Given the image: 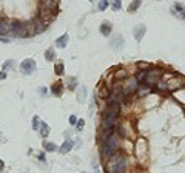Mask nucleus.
Returning a JSON list of instances; mask_svg holds the SVG:
<instances>
[{"label":"nucleus","instance_id":"1","mask_svg":"<svg viewBox=\"0 0 185 173\" xmlns=\"http://www.w3.org/2000/svg\"><path fill=\"white\" fill-rule=\"evenodd\" d=\"M117 145H119V138H117V135H110V138L103 142L102 156H103V158H111V156L117 152Z\"/></svg>","mask_w":185,"mask_h":173},{"label":"nucleus","instance_id":"2","mask_svg":"<svg viewBox=\"0 0 185 173\" xmlns=\"http://www.w3.org/2000/svg\"><path fill=\"white\" fill-rule=\"evenodd\" d=\"M161 79V71L159 70H148L147 74H145V79H143V84L145 85H154L159 82Z\"/></svg>","mask_w":185,"mask_h":173},{"label":"nucleus","instance_id":"3","mask_svg":"<svg viewBox=\"0 0 185 173\" xmlns=\"http://www.w3.org/2000/svg\"><path fill=\"white\" fill-rule=\"evenodd\" d=\"M9 33H11L12 36L25 37L26 34H28V30H26V25H23V23H20V22H14V23H11Z\"/></svg>","mask_w":185,"mask_h":173},{"label":"nucleus","instance_id":"4","mask_svg":"<svg viewBox=\"0 0 185 173\" xmlns=\"http://www.w3.org/2000/svg\"><path fill=\"white\" fill-rule=\"evenodd\" d=\"M20 70H22V73L23 74H33L34 71H36V62H34V59H25L22 63H20Z\"/></svg>","mask_w":185,"mask_h":173},{"label":"nucleus","instance_id":"5","mask_svg":"<svg viewBox=\"0 0 185 173\" xmlns=\"http://www.w3.org/2000/svg\"><path fill=\"white\" fill-rule=\"evenodd\" d=\"M136 90H137V79L136 77H130L127 85L124 87V96H131Z\"/></svg>","mask_w":185,"mask_h":173},{"label":"nucleus","instance_id":"6","mask_svg":"<svg viewBox=\"0 0 185 173\" xmlns=\"http://www.w3.org/2000/svg\"><path fill=\"white\" fill-rule=\"evenodd\" d=\"M125 159L122 156H119L116 161H113V165H111V173H124L125 171Z\"/></svg>","mask_w":185,"mask_h":173},{"label":"nucleus","instance_id":"7","mask_svg":"<svg viewBox=\"0 0 185 173\" xmlns=\"http://www.w3.org/2000/svg\"><path fill=\"white\" fill-rule=\"evenodd\" d=\"M119 111H121V105L117 102H108L103 116H119Z\"/></svg>","mask_w":185,"mask_h":173},{"label":"nucleus","instance_id":"8","mask_svg":"<svg viewBox=\"0 0 185 173\" xmlns=\"http://www.w3.org/2000/svg\"><path fill=\"white\" fill-rule=\"evenodd\" d=\"M117 124V116H103L102 128H113Z\"/></svg>","mask_w":185,"mask_h":173},{"label":"nucleus","instance_id":"9","mask_svg":"<svg viewBox=\"0 0 185 173\" xmlns=\"http://www.w3.org/2000/svg\"><path fill=\"white\" fill-rule=\"evenodd\" d=\"M145 31H147V26H145V25H137L134 28V37H136L137 42L142 40V37L145 36Z\"/></svg>","mask_w":185,"mask_h":173},{"label":"nucleus","instance_id":"10","mask_svg":"<svg viewBox=\"0 0 185 173\" xmlns=\"http://www.w3.org/2000/svg\"><path fill=\"white\" fill-rule=\"evenodd\" d=\"M111 48L113 50H122L124 48V37L122 36H116L113 40H111Z\"/></svg>","mask_w":185,"mask_h":173},{"label":"nucleus","instance_id":"11","mask_svg":"<svg viewBox=\"0 0 185 173\" xmlns=\"http://www.w3.org/2000/svg\"><path fill=\"white\" fill-rule=\"evenodd\" d=\"M68 34H63V36H60L59 39H57V40H56V46L57 48H65V46H67L68 45Z\"/></svg>","mask_w":185,"mask_h":173},{"label":"nucleus","instance_id":"12","mask_svg":"<svg viewBox=\"0 0 185 173\" xmlns=\"http://www.w3.org/2000/svg\"><path fill=\"white\" fill-rule=\"evenodd\" d=\"M73 145H74V142L71 141V139H67L63 144H62V147H60V152L62 153H68L71 149H73Z\"/></svg>","mask_w":185,"mask_h":173},{"label":"nucleus","instance_id":"13","mask_svg":"<svg viewBox=\"0 0 185 173\" xmlns=\"http://www.w3.org/2000/svg\"><path fill=\"white\" fill-rule=\"evenodd\" d=\"M42 5H43V8H46V9H56V6H57V0H42Z\"/></svg>","mask_w":185,"mask_h":173},{"label":"nucleus","instance_id":"14","mask_svg":"<svg viewBox=\"0 0 185 173\" xmlns=\"http://www.w3.org/2000/svg\"><path fill=\"white\" fill-rule=\"evenodd\" d=\"M111 33V23L110 22H105V23H102L100 25V34H103V36H108Z\"/></svg>","mask_w":185,"mask_h":173},{"label":"nucleus","instance_id":"15","mask_svg":"<svg viewBox=\"0 0 185 173\" xmlns=\"http://www.w3.org/2000/svg\"><path fill=\"white\" fill-rule=\"evenodd\" d=\"M140 3H142V0H133V2L130 3V6H128V12H134V11H137L139 6H140Z\"/></svg>","mask_w":185,"mask_h":173},{"label":"nucleus","instance_id":"16","mask_svg":"<svg viewBox=\"0 0 185 173\" xmlns=\"http://www.w3.org/2000/svg\"><path fill=\"white\" fill-rule=\"evenodd\" d=\"M11 30V25H8L5 20H0V34H8Z\"/></svg>","mask_w":185,"mask_h":173},{"label":"nucleus","instance_id":"17","mask_svg":"<svg viewBox=\"0 0 185 173\" xmlns=\"http://www.w3.org/2000/svg\"><path fill=\"white\" fill-rule=\"evenodd\" d=\"M45 59H46L48 62H54V60H56V53H54V50H52V48L46 50V53H45Z\"/></svg>","mask_w":185,"mask_h":173},{"label":"nucleus","instance_id":"18","mask_svg":"<svg viewBox=\"0 0 185 173\" xmlns=\"http://www.w3.org/2000/svg\"><path fill=\"white\" fill-rule=\"evenodd\" d=\"M40 135L43 136V138H46L48 135H49V127H48V124H45V122H40Z\"/></svg>","mask_w":185,"mask_h":173},{"label":"nucleus","instance_id":"19","mask_svg":"<svg viewBox=\"0 0 185 173\" xmlns=\"http://www.w3.org/2000/svg\"><path fill=\"white\" fill-rule=\"evenodd\" d=\"M54 71H56V74L62 76V74H63V71H65V65H63L62 62H57V63L54 65Z\"/></svg>","mask_w":185,"mask_h":173},{"label":"nucleus","instance_id":"20","mask_svg":"<svg viewBox=\"0 0 185 173\" xmlns=\"http://www.w3.org/2000/svg\"><path fill=\"white\" fill-rule=\"evenodd\" d=\"M51 91H52V95L60 96V95H62V84H56V85H52Z\"/></svg>","mask_w":185,"mask_h":173},{"label":"nucleus","instance_id":"21","mask_svg":"<svg viewBox=\"0 0 185 173\" xmlns=\"http://www.w3.org/2000/svg\"><path fill=\"white\" fill-rule=\"evenodd\" d=\"M174 9L179 12V14H180V17L182 19H185V6L183 5H180V3H176L174 5Z\"/></svg>","mask_w":185,"mask_h":173},{"label":"nucleus","instance_id":"22","mask_svg":"<svg viewBox=\"0 0 185 173\" xmlns=\"http://www.w3.org/2000/svg\"><path fill=\"white\" fill-rule=\"evenodd\" d=\"M108 6H110V2H108V0H99V5H97L99 11H105Z\"/></svg>","mask_w":185,"mask_h":173},{"label":"nucleus","instance_id":"23","mask_svg":"<svg viewBox=\"0 0 185 173\" xmlns=\"http://www.w3.org/2000/svg\"><path fill=\"white\" fill-rule=\"evenodd\" d=\"M43 147H45V150H46V152H56L57 145H56V144H52V142H45V144H43Z\"/></svg>","mask_w":185,"mask_h":173},{"label":"nucleus","instance_id":"24","mask_svg":"<svg viewBox=\"0 0 185 173\" xmlns=\"http://www.w3.org/2000/svg\"><path fill=\"white\" fill-rule=\"evenodd\" d=\"M111 8L114 11H119L122 8V0H111Z\"/></svg>","mask_w":185,"mask_h":173},{"label":"nucleus","instance_id":"25","mask_svg":"<svg viewBox=\"0 0 185 173\" xmlns=\"http://www.w3.org/2000/svg\"><path fill=\"white\" fill-rule=\"evenodd\" d=\"M85 96H86V88H85V87H80V91H79V95H77L79 101L83 102V101H85Z\"/></svg>","mask_w":185,"mask_h":173},{"label":"nucleus","instance_id":"26","mask_svg":"<svg viewBox=\"0 0 185 173\" xmlns=\"http://www.w3.org/2000/svg\"><path fill=\"white\" fill-rule=\"evenodd\" d=\"M33 128H34V130H39V128H40V121H39L37 116L33 117Z\"/></svg>","mask_w":185,"mask_h":173},{"label":"nucleus","instance_id":"27","mask_svg":"<svg viewBox=\"0 0 185 173\" xmlns=\"http://www.w3.org/2000/svg\"><path fill=\"white\" fill-rule=\"evenodd\" d=\"M12 65H14V60H6V62L3 63V70H9V68H12Z\"/></svg>","mask_w":185,"mask_h":173},{"label":"nucleus","instance_id":"28","mask_svg":"<svg viewBox=\"0 0 185 173\" xmlns=\"http://www.w3.org/2000/svg\"><path fill=\"white\" fill-rule=\"evenodd\" d=\"M76 127H77V130H83V127H85V121H83V119H79L77 124H76Z\"/></svg>","mask_w":185,"mask_h":173},{"label":"nucleus","instance_id":"29","mask_svg":"<svg viewBox=\"0 0 185 173\" xmlns=\"http://www.w3.org/2000/svg\"><path fill=\"white\" fill-rule=\"evenodd\" d=\"M125 76H127L125 70H121V71H117V73H116V79H122V77H125Z\"/></svg>","mask_w":185,"mask_h":173},{"label":"nucleus","instance_id":"30","mask_svg":"<svg viewBox=\"0 0 185 173\" xmlns=\"http://www.w3.org/2000/svg\"><path fill=\"white\" fill-rule=\"evenodd\" d=\"M76 85H77L76 79H73V77H71V79H70V88H71V90H74V88H76Z\"/></svg>","mask_w":185,"mask_h":173},{"label":"nucleus","instance_id":"31","mask_svg":"<svg viewBox=\"0 0 185 173\" xmlns=\"http://www.w3.org/2000/svg\"><path fill=\"white\" fill-rule=\"evenodd\" d=\"M157 88L159 90H167V82H157Z\"/></svg>","mask_w":185,"mask_h":173},{"label":"nucleus","instance_id":"32","mask_svg":"<svg viewBox=\"0 0 185 173\" xmlns=\"http://www.w3.org/2000/svg\"><path fill=\"white\" fill-rule=\"evenodd\" d=\"M70 124L71 125H76L77 124V117L76 116H70Z\"/></svg>","mask_w":185,"mask_h":173},{"label":"nucleus","instance_id":"33","mask_svg":"<svg viewBox=\"0 0 185 173\" xmlns=\"http://www.w3.org/2000/svg\"><path fill=\"white\" fill-rule=\"evenodd\" d=\"M39 161L45 162V153H40V155H39Z\"/></svg>","mask_w":185,"mask_h":173},{"label":"nucleus","instance_id":"34","mask_svg":"<svg viewBox=\"0 0 185 173\" xmlns=\"http://www.w3.org/2000/svg\"><path fill=\"white\" fill-rule=\"evenodd\" d=\"M5 77H6V73L5 71H0V81H3Z\"/></svg>","mask_w":185,"mask_h":173},{"label":"nucleus","instance_id":"35","mask_svg":"<svg viewBox=\"0 0 185 173\" xmlns=\"http://www.w3.org/2000/svg\"><path fill=\"white\" fill-rule=\"evenodd\" d=\"M39 93H40V95H45V93H46V88H45V87L39 88Z\"/></svg>","mask_w":185,"mask_h":173},{"label":"nucleus","instance_id":"36","mask_svg":"<svg viewBox=\"0 0 185 173\" xmlns=\"http://www.w3.org/2000/svg\"><path fill=\"white\" fill-rule=\"evenodd\" d=\"M3 167H5V164H3V161H0V170H3Z\"/></svg>","mask_w":185,"mask_h":173}]
</instances>
